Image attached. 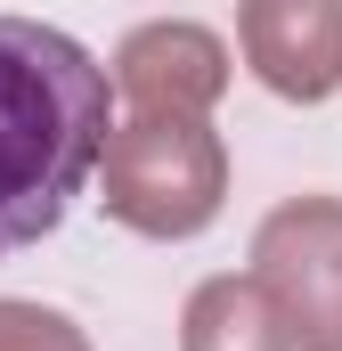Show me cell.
Here are the masks:
<instances>
[{
    "label": "cell",
    "mask_w": 342,
    "mask_h": 351,
    "mask_svg": "<svg viewBox=\"0 0 342 351\" xmlns=\"http://www.w3.org/2000/svg\"><path fill=\"white\" fill-rule=\"evenodd\" d=\"M114 156V82L74 33L0 16V262L41 245Z\"/></svg>",
    "instance_id": "obj_1"
},
{
    "label": "cell",
    "mask_w": 342,
    "mask_h": 351,
    "mask_svg": "<svg viewBox=\"0 0 342 351\" xmlns=\"http://www.w3.org/2000/svg\"><path fill=\"white\" fill-rule=\"evenodd\" d=\"M106 204L147 229V237H187L212 221L220 204V147L204 139V123L187 114H147L131 131H114V156H106Z\"/></svg>",
    "instance_id": "obj_2"
},
{
    "label": "cell",
    "mask_w": 342,
    "mask_h": 351,
    "mask_svg": "<svg viewBox=\"0 0 342 351\" xmlns=\"http://www.w3.org/2000/svg\"><path fill=\"white\" fill-rule=\"evenodd\" d=\"M261 278L285 294L302 351H342V204H285L261 229Z\"/></svg>",
    "instance_id": "obj_3"
},
{
    "label": "cell",
    "mask_w": 342,
    "mask_h": 351,
    "mask_svg": "<svg viewBox=\"0 0 342 351\" xmlns=\"http://www.w3.org/2000/svg\"><path fill=\"white\" fill-rule=\"evenodd\" d=\"M245 49L261 82L285 98H326L342 82V16L334 8H245Z\"/></svg>",
    "instance_id": "obj_4"
},
{
    "label": "cell",
    "mask_w": 342,
    "mask_h": 351,
    "mask_svg": "<svg viewBox=\"0 0 342 351\" xmlns=\"http://www.w3.org/2000/svg\"><path fill=\"white\" fill-rule=\"evenodd\" d=\"M122 82L147 98V114H179L220 90V41L196 25H147L122 41Z\"/></svg>",
    "instance_id": "obj_5"
},
{
    "label": "cell",
    "mask_w": 342,
    "mask_h": 351,
    "mask_svg": "<svg viewBox=\"0 0 342 351\" xmlns=\"http://www.w3.org/2000/svg\"><path fill=\"white\" fill-rule=\"evenodd\" d=\"M187 351H277L261 294H253V286H237V278L204 286L196 311H187Z\"/></svg>",
    "instance_id": "obj_6"
},
{
    "label": "cell",
    "mask_w": 342,
    "mask_h": 351,
    "mask_svg": "<svg viewBox=\"0 0 342 351\" xmlns=\"http://www.w3.org/2000/svg\"><path fill=\"white\" fill-rule=\"evenodd\" d=\"M0 351H82V343L66 335V319L25 311V302H0Z\"/></svg>",
    "instance_id": "obj_7"
}]
</instances>
